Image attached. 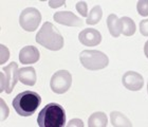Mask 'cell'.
<instances>
[{"label": "cell", "mask_w": 148, "mask_h": 127, "mask_svg": "<svg viewBox=\"0 0 148 127\" xmlns=\"http://www.w3.org/2000/svg\"><path fill=\"white\" fill-rule=\"evenodd\" d=\"M147 93H148V83H147Z\"/></svg>", "instance_id": "cb8c5ba5"}, {"label": "cell", "mask_w": 148, "mask_h": 127, "mask_svg": "<svg viewBox=\"0 0 148 127\" xmlns=\"http://www.w3.org/2000/svg\"><path fill=\"white\" fill-rule=\"evenodd\" d=\"M107 27L113 37H119L122 33V21L115 14H110L107 18Z\"/></svg>", "instance_id": "4fadbf2b"}, {"label": "cell", "mask_w": 148, "mask_h": 127, "mask_svg": "<svg viewBox=\"0 0 148 127\" xmlns=\"http://www.w3.org/2000/svg\"><path fill=\"white\" fill-rule=\"evenodd\" d=\"M102 16H103L102 8L99 5H95L90 11L89 15L87 17L86 23L87 25H96V23H99L101 21Z\"/></svg>", "instance_id": "e0dca14e"}, {"label": "cell", "mask_w": 148, "mask_h": 127, "mask_svg": "<svg viewBox=\"0 0 148 127\" xmlns=\"http://www.w3.org/2000/svg\"><path fill=\"white\" fill-rule=\"evenodd\" d=\"M41 97L35 91H23L16 95L13 100V107L15 111L21 117H30L39 107Z\"/></svg>", "instance_id": "7a4b0ae2"}, {"label": "cell", "mask_w": 148, "mask_h": 127, "mask_svg": "<svg viewBox=\"0 0 148 127\" xmlns=\"http://www.w3.org/2000/svg\"><path fill=\"white\" fill-rule=\"evenodd\" d=\"M67 126L71 127V126H80L83 127L84 126V123L82 120H78V119H74V120H71V121L69 122L68 124H67Z\"/></svg>", "instance_id": "44dd1931"}, {"label": "cell", "mask_w": 148, "mask_h": 127, "mask_svg": "<svg viewBox=\"0 0 148 127\" xmlns=\"http://www.w3.org/2000/svg\"><path fill=\"white\" fill-rule=\"evenodd\" d=\"M122 83L125 88L130 91H139L144 85V78L140 73L134 71H128L123 75Z\"/></svg>", "instance_id": "ba28073f"}, {"label": "cell", "mask_w": 148, "mask_h": 127, "mask_svg": "<svg viewBox=\"0 0 148 127\" xmlns=\"http://www.w3.org/2000/svg\"><path fill=\"white\" fill-rule=\"evenodd\" d=\"M18 80L27 86H33L36 83L37 76L33 67H25L18 70Z\"/></svg>", "instance_id": "7c38bea8"}, {"label": "cell", "mask_w": 148, "mask_h": 127, "mask_svg": "<svg viewBox=\"0 0 148 127\" xmlns=\"http://www.w3.org/2000/svg\"><path fill=\"white\" fill-rule=\"evenodd\" d=\"M78 39L80 43L87 47L97 46L102 41V35L95 29H85L78 34Z\"/></svg>", "instance_id": "9c48e42d"}, {"label": "cell", "mask_w": 148, "mask_h": 127, "mask_svg": "<svg viewBox=\"0 0 148 127\" xmlns=\"http://www.w3.org/2000/svg\"><path fill=\"white\" fill-rule=\"evenodd\" d=\"M111 119V125L115 127H125V126H131L129 119L127 118L126 115H124L123 113H121L119 111H113L111 112L110 115Z\"/></svg>", "instance_id": "9a60e30c"}, {"label": "cell", "mask_w": 148, "mask_h": 127, "mask_svg": "<svg viewBox=\"0 0 148 127\" xmlns=\"http://www.w3.org/2000/svg\"><path fill=\"white\" fill-rule=\"evenodd\" d=\"M37 123L40 127H62L66 125V112L59 104L50 103L41 109Z\"/></svg>", "instance_id": "6da1fadb"}, {"label": "cell", "mask_w": 148, "mask_h": 127, "mask_svg": "<svg viewBox=\"0 0 148 127\" xmlns=\"http://www.w3.org/2000/svg\"><path fill=\"white\" fill-rule=\"evenodd\" d=\"M40 57L39 51L34 46H27L19 52V60L21 64H35Z\"/></svg>", "instance_id": "8fae6325"}, {"label": "cell", "mask_w": 148, "mask_h": 127, "mask_svg": "<svg viewBox=\"0 0 148 127\" xmlns=\"http://www.w3.org/2000/svg\"><path fill=\"white\" fill-rule=\"evenodd\" d=\"M72 85V75L67 70H59L52 75L50 87L53 92L62 94L67 92Z\"/></svg>", "instance_id": "8992f818"}, {"label": "cell", "mask_w": 148, "mask_h": 127, "mask_svg": "<svg viewBox=\"0 0 148 127\" xmlns=\"http://www.w3.org/2000/svg\"><path fill=\"white\" fill-rule=\"evenodd\" d=\"M18 80V65L16 62H11L2 69L1 73V91H5L6 93H11L13 88L15 87Z\"/></svg>", "instance_id": "52a82bcc"}, {"label": "cell", "mask_w": 148, "mask_h": 127, "mask_svg": "<svg viewBox=\"0 0 148 127\" xmlns=\"http://www.w3.org/2000/svg\"><path fill=\"white\" fill-rule=\"evenodd\" d=\"M76 10L82 16L88 17V5L85 1H78L76 3Z\"/></svg>", "instance_id": "d6986e66"}, {"label": "cell", "mask_w": 148, "mask_h": 127, "mask_svg": "<svg viewBox=\"0 0 148 127\" xmlns=\"http://www.w3.org/2000/svg\"><path fill=\"white\" fill-rule=\"evenodd\" d=\"M136 10L141 16H148V0H141L136 3Z\"/></svg>", "instance_id": "ac0fdd59"}, {"label": "cell", "mask_w": 148, "mask_h": 127, "mask_svg": "<svg viewBox=\"0 0 148 127\" xmlns=\"http://www.w3.org/2000/svg\"><path fill=\"white\" fill-rule=\"evenodd\" d=\"M108 125L107 115L104 112L97 111L90 115L88 120V126L89 127H106Z\"/></svg>", "instance_id": "5bb4252c"}, {"label": "cell", "mask_w": 148, "mask_h": 127, "mask_svg": "<svg viewBox=\"0 0 148 127\" xmlns=\"http://www.w3.org/2000/svg\"><path fill=\"white\" fill-rule=\"evenodd\" d=\"M65 1H49V4L51 8H58V6H62V4L65 5Z\"/></svg>", "instance_id": "7402d4cb"}, {"label": "cell", "mask_w": 148, "mask_h": 127, "mask_svg": "<svg viewBox=\"0 0 148 127\" xmlns=\"http://www.w3.org/2000/svg\"><path fill=\"white\" fill-rule=\"evenodd\" d=\"M53 19L55 20L57 23L64 25H68V27H82L83 25V20L74 15L72 12H57L54 14Z\"/></svg>", "instance_id": "30bf717a"}, {"label": "cell", "mask_w": 148, "mask_h": 127, "mask_svg": "<svg viewBox=\"0 0 148 127\" xmlns=\"http://www.w3.org/2000/svg\"><path fill=\"white\" fill-rule=\"evenodd\" d=\"M122 21V33L125 36H131L136 32V23L132 19L129 17H123L121 18Z\"/></svg>", "instance_id": "2e32d148"}, {"label": "cell", "mask_w": 148, "mask_h": 127, "mask_svg": "<svg viewBox=\"0 0 148 127\" xmlns=\"http://www.w3.org/2000/svg\"><path fill=\"white\" fill-rule=\"evenodd\" d=\"M36 41L51 51H58L64 47V37L51 22H45L36 34Z\"/></svg>", "instance_id": "3957f363"}, {"label": "cell", "mask_w": 148, "mask_h": 127, "mask_svg": "<svg viewBox=\"0 0 148 127\" xmlns=\"http://www.w3.org/2000/svg\"><path fill=\"white\" fill-rule=\"evenodd\" d=\"M140 32L144 36H148V19H144L140 22Z\"/></svg>", "instance_id": "ffe728a7"}, {"label": "cell", "mask_w": 148, "mask_h": 127, "mask_svg": "<svg viewBox=\"0 0 148 127\" xmlns=\"http://www.w3.org/2000/svg\"><path fill=\"white\" fill-rule=\"evenodd\" d=\"M144 53H145V56L148 58V41L145 43V46H144Z\"/></svg>", "instance_id": "603a6c76"}, {"label": "cell", "mask_w": 148, "mask_h": 127, "mask_svg": "<svg viewBox=\"0 0 148 127\" xmlns=\"http://www.w3.org/2000/svg\"><path fill=\"white\" fill-rule=\"evenodd\" d=\"M41 21V14L35 8H27L19 16V25L25 31L33 32L37 30Z\"/></svg>", "instance_id": "5b68a950"}, {"label": "cell", "mask_w": 148, "mask_h": 127, "mask_svg": "<svg viewBox=\"0 0 148 127\" xmlns=\"http://www.w3.org/2000/svg\"><path fill=\"white\" fill-rule=\"evenodd\" d=\"M80 64L88 70H101L109 64L108 56L105 53L96 50H84L79 55Z\"/></svg>", "instance_id": "277c9868"}]
</instances>
